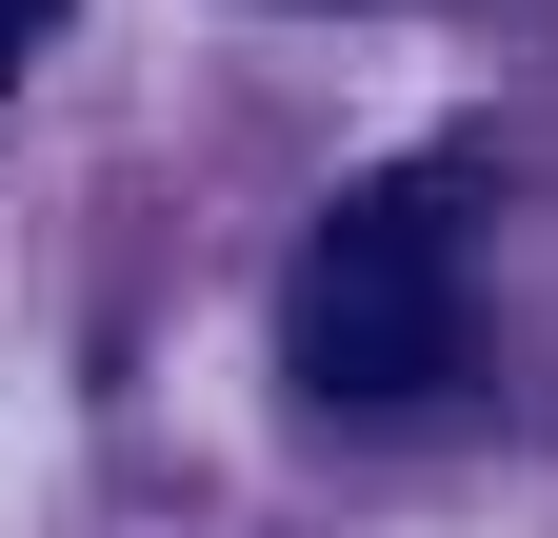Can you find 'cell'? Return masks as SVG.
<instances>
[{"label":"cell","mask_w":558,"mask_h":538,"mask_svg":"<svg viewBox=\"0 0 558 538\" xmlns=\"http://www.w3.org/2000/svg\"><path fill=\"white\" fill-rule=\"evenodd\" d=\"M40 21H60V0H0V81H21V60H40Z\"/></svg>","instance_id":"cell-2"},{"label":"cell","mask_w":558,"mask_h":538,"mask_svg":"<svg viewBox=\"0 0 558 538\" xmlns=\"http://www.w3.org/2000/svg\"><path fill=\"white\" fill-rule=\"evenodd\" d=\"M279 359H300V399H339V419L459 399L478 379V160H399V180L339 199L300 240V280H279Z\"/></svg>","instance_id":"cell-1"}]
</instances>
